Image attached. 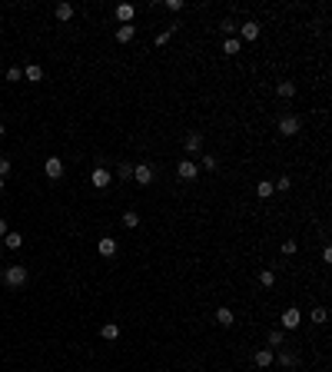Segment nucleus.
Returning a JSON list of instances; mask_svg holds the SVG:
<instances>
[{
	"label": "nucleus",
	"instance_id": "obj_3",
	"mask_svg": "<svg viewBox=\"0 0 332 372\" xmlns=\"http://www.w3.org/2000/svg\"><path fill=\"white\" fill-rule=\"evenodd\" d=\"M133 180H136L140 186H150L153 183V166L150 163H136L133 166Z\"/></svg>",
	"mask_w": 332,
	"mask_h": 372
},
{
	"label": "nucleus",
	"instance_id": "obj_32",
	"mask_svg": "<svg viewBox=\"0 0 332 372\" xmlns=\"http://www.w3.org/2000/svg\"><path fill=\"white\" fill-rule=\"evenodd\" d=\"M163 7H166V10H169V13H180V10H183V0H166V4H163Z\"/></svg>",
	"mask_w": 332,
	"mask_h": 372
},
{
	"label": "nucleus",
	"instance_id": "obj_2",
	"mask_svg": "<svg viewBox=\"0 0 332 372\" xmlns=\"http://www.w3.org/2000/svg\"><path fill=\"white\" fill-rule=\"evenodd\" d=\"M176 173H180V180H186V183H193V180L200 177V166H196V160H180V166H176Z\"/></svg>",
	"mask_w": 332,
	"mask_h": 372
},
{
	"label": "nucleus",
	"instance_id": "obj_22",
	"mask_svg": "<svg viewBox=\"0 0 332 372\" xmlns=\"http://www.w3.org/2000/svg\"><path fill=\"white\" fill-rule=\"evenodd\" d=\"M220 30L226 33V37H236L239 24H236V20H232V17H223V20H220Z\"/></svg>",
	"mask_w": 332,
	"mask_h": 372
},
{
	"label": "nucleus",
	"instance_id": "obj_16",
	"mask_svg": "<svg viewBox=\"0 0 332 372\" xmlns=\"http://www.w3.org/2000/svg\"><path fill=\"white\" fill-rule=\"evenodd\" d=\"M24 80H27V83H40V80H44V67H37V63H30V67L24 70Z\"/></svg>",
	"mask_w": 332,
	"mask_h": 372
},
{
	"label": "nucleus",
	"instance_id": "obj_4",
	"mask_svg": "<svg viewBox=\"0 0 332 372\" xmlns=\"http://www.w3.org/2000/svg\"><path fill=\"white\" fill-rule=\"evenodd\" d=\"M299 130H302L299 116H282V120H279V133H282V136H296Z\"/></svg>",
	"mask_w": 332,
	"mask_h": 372
},
{
	"label": "nucleus",
	"instance_id": "obj_11",
	"mask_svg": "<svg viewBox=\"0 0 332 372\" xmlns=\"http://www.w3.org/2000/svg\"><path fill=\"white\" fill-rule=\"evenodd\" d=\"M133 13H136V7H133V4H120V7H116L120 27H123V24H133Z\"/></svg>",
	"mask_w": 332,
	"mask_h": 372
},
{
	"label": "nucleus",
	"instance_id": "obj_36",
	"mask_svg": "<svg viewBox=\"0 0 332 372\" xmlns=\"http://www.w3.org/2000/svg\"><path fill=\"white\" fill-rule=\"evenodd\" d=\"M0 136H4V120H0Z\"/></svg>",
	"mask_w": 332,
	"mask_h": 372
},
{
	"label": "nucleus",
	"instance_id": "obj_21",
	"mask_svg": "<svg viewBox=\"0 0 332 372\" xmlns=\"http://www.w3.org/2000/svg\"><path fill=\"white\" fill-rule=\"evenodd\" d=\"M0 243H4V249H20V246H24V236H20V233H7Z\"/></svg>",
	"mask_w": 332,
	"mask_h": 372
},
{
	"label": "nucleus",
	"instance_id": "obj_29",
	"mask_svg": "<svg viewBox=\"0 0 332 372\" xmlns=\"http://www.w3.org/2000/svg\"><path fill=\"white\" fill-rule=\"evenodd\" d=\"M326 319H329L326 306H316V309H313V322H316V326H322V322H326Z\"/></svg>",
	"mask_w": 332,
	"mask_h": 372
},
{
	"label": "nucleus",
	"instance_id": "obj_34",
	"mask_svg": "<svg viewBox=\"0 0 332 372\" xmlns=\"http://www.w3.org/2000/svg\"><path fill=\"white\" fill-rule=\"evenodd\" d=\"M7 173H10V160H7V156H0V180H4Z\"/></svg>",
	"mask_w": 332,
	"mask_h": 372
},
{
	"label": "nucleus",
	"instance_id": "obj_27",
	"mask_svg": "<svg viewBox=\"0 0 332 372\" xmlns=\"http://www.w3.org/2000/svg\"><path fill=\"white\" fill-rule=\"evenodd\" d=\"M123 226L126 229H136L140 226V213H133V209H130V213H123Z\"/></svg>",
	"mask_w": 332,
	"mask_h": 372
},
{
	"label": "nucleus",
	"instance_id": "obj_23",
	"mask_svg": "<svg viewBox=\"0 0 332 372\" xmlns=\"http://www.w3.org/2000/svg\"><path fill=\"white\" fill-rule=\"evenodd\" d=\"M56 20H73V4H56Z\"/></svg>",
	"mask_w": 332,
	"mask_h": 372
},
{
	"label": "nucleus",
	"instance_id": "obj_20",
	"mask_svg": "<svg viewBox=\"0 0 332 372\" xmlns=\"http://www.w3.org/2000/svg\"><path fill=\"white\" fill-rule=\"evenodd\" d=\"M272 193H276V186H272V180H259V186H256V196H259V200H269Z\"/></svg>",
	"mask_w": 332,
	"mask_h": 372
},
{
	"label": "nucleus",
	"instance_id": "obj_14",
	"mask_svg": "<svg viewBox=\"0 0 332 372\" xmlns=\"http://www.w3.org/2000/svg\"><path fill=\"white\" fill-rule=\"evenodd\" d=\"M266 342H269V349H282L286 346V329H272V332L266 336Z\"/></svg>",
	"mask_w": 332,
	"mask_h": 372
},
{
	"label": "nucleus",
	"instance_id": "obj_17",
	"mask_svg": "<svg viewBox=\"0 0 332 372\" xmlns=\"http://www.w3.org/2000/svg\"><path fill=\"white\" fill-rule=\"evenodd\" d=\"M239 50H243V40H239V37H226V40H223V53H229V57H236Z\"/></svg>",
	"mask_w": 332,
	"mask_h": 372
},
{
	"label": "nucleus",
	"instance_id": "obj_38",
	"mask_svg": "<svg viewBox=\"0 0 332 372\" xmlns=\"http://www.w3.org/2000/svg\"><path fill=\"white\" fill-rule=\"evenodd\" d=\"M0 252H4V243H0Z\"/></svg>",
	"mask_w": 332,
	"mask_h": 372
},
{
	"label": "nucleus",
	"instance_id": "obj_28",
	"mask_svg": "<svg viewBox=\"0 0 332 372\" xmlns=\"http://www.w3.org/2000/svg\"><path fill=\"white\" fill-rule=\"evenodd\" d=\"M116 177L120 180H133V163H116Z\"/></svg>",
	"mask_w": 332,
	"mask_h": 372
},
{
	"label": "nucleus",
	"instance_id": "obj_12",
	"mask_svg": "<svg viewBox=\"0 0 332 372\" xmlns=\"http://www.w3.org/2000/svg\"><path fill=\"white\" fill-rule=\"evenodd\" d=\"M216 322H220L223 329H229L232 322H236V316H232V309H229V306H220V309H216Z\"/></svg>",
	"mask_w": 332,
	"mask_h": 372
},
{
	"label": "nucleus",
	"instance_id": "obj_35",
	"mask_svg": "<svg viewBox=\"0 0 332 372\" xmlns=\"http://www.w3.org/2000/svg\"><path fill=\"white\" fill-rule=\"evenodd\" d=\"M7 233H10V229H7V220H0V240H4Z\"/></svg>",
	"mask_w": 332,
	"mask_h": 372
},
{
	"label": "nucleus",
	"instance_id": "obj_24",
	"mask_svg": "<svg viewBox=\"0 0 332 372\" xmlns=\"http://www.w3.org/2000/svg\"><path fill=\"white\" fill-rule=\"evenodd\" d=\"M100 336H103V339H116L120 326H116V322H107V326H100Z\"/></svg>",
	"mask_w": 332,
	"mask_h": 372
},
{
	"label": "nucleus",
	"instance_id": "obj_9",
	"mask_svg": "<svg viewBox=\"0 0 332 372\" xmlns=\"http://www.w3.org/2000/svg\"><path fill=\"white\" fill-rule=\"evenodd\" d=\"M183 146H186V153H200V150H203V133L189 130L186 140H183Z\"/></svg>",
	"mask_w": 332,
	"mask_h": 372
},
{
	"label": "nucleus",
	"instance_id": "obj_33",
	"mask_svg": "<svg viewBox=\"0 0 332 372\" xmlns=\"http://www.w3.org/2000/svg\"><path fill=\"white\" fill-rule=\"evenodd\" d=\"M296 249H299V246H296V240H286V243H282V256H292Z\"/></svg>",
	"mask_w": 332,
	"mask_h": 372
},
{
	"label": "nucleus",
	"instance_id": "obj_26",
	"mask_svg": "<svg viewBox=\"0 0 332 372\" xmlns=\"http://www.w3.org/2000/svg\"><path fill=\"white\" fill-rule=\"evenodd\" d=\"M196 166H203V170H206V173H213L216 166H220V160H216V156H209V153H206V156H203V160H200V163H196Z\"/></svg>",
	"mask_w": 332,
	"mask_h": 372
},
{
	"label": "nucleus",
	"instance_id": "obj_1",
	"mask_svg": "<svg viewBox=\"0 0 332 372\" xmlns=\"http://www.w3.org/2000/svg\"><path fill=\"white\" fill-rule=\"evenodd\" d=\"M24 283H27V269H24V266H7V269H4V286L20 289Z\"/></svg>",
	"mask_w": 332,
	"mask_h": 372
},
{
	"label": "nucleus",
	"instance_id": "obj_6",
	"mask_svg": "<svg viewBox=\"0 0 332 372\" xmlns=\"http://www.w3.org/2000/svg\"><path fill=\"white\" fill-rule=\"evenodd\" d=\"M110 180H113V177H110V170H103V166H96V170L90 173V183H93L96 189H107V186H110Z\"/></svg>",
	"mask_w": 332,
	"mask_h": 372
},
{
	"label": "nucleus",
	"instance_id": "obj_31",
	"mask_svg": "<svg viewBox=\"0 0 332 372\" xmlns=\"http://www.w3.org/2000/svg\"><path fill=\"white\" fill-rule=\"evenodd\" d=\"M272 186H276V189H279V193H286V189H289V186H292V180H289V177H279V180H276V183H272Z\"/></svg>",
	"mask_w": 332,
	"mask_h": 372
},
{
	"label": "nucleus",
	"instance_id": "obj_19",
	"mask_svg": "<svg viewBox=\"0 0 332 372\" xmlns=\"http://www.w3.org/2000/svg\"><path fill=\"white\" fill-rule=\"evenodd\" d=\"M252 362H256L259 369H266V366H272V349H259L256 356H252Z\"/></svg>",
	"mask_w": 332,
	"mask_h": 372
},
{
	"label": "nucleus",
	"instance_id": "obj_10",
	"mask_svg": "<svg viewBox=\"0 0 332 372\" xmlns=\"http://www.w3.org/2000/svg\"><path fill=\"white\" fill-rule=\"evenodd\" d=\"M299 322H302V312L299 309H292V306H289V309L282 312V329H299Z\"/></svg>",
	"mask_w": 332,
	"mask_h": 372
},
{
	"label": "nucleus",
	"instance_id": "obj_30",
	"mask_svg": "<svg viewBox=\"0 0 332 372\" xmlns=\"http://www.w3.org/2000/svg\"><path fill=\"white\" fill-rule=\"evenodd\" d=\"M7 80H10V83H20V80H24V73H20V67H10V70H7Z\"/></svg>",
	"mask_w": 332,
	"mask_h": 372
},
{
	"label": "nucleus",
	"instance_id": "obj_15",
	"mask_svg": "<svg viewBox=\"0 0 332 372\" xmlns=\"http://www.w3.org/2000/svg\"><path fill=\"white\" fill-rule=\"evenodd\" d=\"M133 37H136V27H133V24H123V27H116V40H120V44H130Z\"/></svg>",
	"mask_w": 332,
	"mask_h": 372
},
{
	"label": "nucleus",
	"instance_id": "obj_13",
	"mask_svg": "<svg viewBox=\"0 0 332 372\" xmlns=\"http://www.w3.org/2000/svg\"><path fill=\"white\" fill-rule=\"evenodd\" d=\"M100 256L103 259H113V256H116V240H113V236H103V240H100Z\"/></svg>",
	"mask_w": 332,
	"mask_h": 372
},
{
	"label": "nucleus",
	"instance_id": "obj_5",
	"mask_svg": "<svg viewBox=\"0 0 332 372\" xmlns=\"http://www.w3.org/2000/svg\"><path fill=\"white\" fill-rule=\"evenodd\" d=\"M259 30H263V27L256 24V20H246V24H239V40H259Z\"/></svg>",
	"mask_w": 332,
	"mask_h": 372
},
{
	"label": "nucleus",
	"instance_id": "obj_7",
	"mask_svg": "<svg viewBox=\"0 0 332 372\" xmlns=\"http://www.w3.org/2000/svg\"><path fill=\"white\" fill-rule=\"evenodd\" d=\"M44 170H47V177H50V180H60L63 177V160L60 156H47Z\"/></svg>",
	"mask_w": 332,
	"mask_h": 372
},
{
	"label": "nucleus",
	"instance_id": "obj_25",
	"mask_svg": "<svg viewBox=\"0 0 332 372\" xmlns=\"http://www.w3.org/2000/svg\"><path fill=\"white\" fill-rule=\"evenodd\" d=\"M259 286H266V289H269V286H276V272H272V269H263V272H259Z\"/></svg>",
	"mask_w": 332,
	"mask_h": 372
},
{
	"label": "nucleus",
	"instance_id": "obj_8",
	"mask_svg": "<svg viewBox=\"0 0 332 372\" xmlns=\"http://www.w3.org/2000/svg\"><path fill=\"white\" fill-rule=\"evenodd\" d=\"M272 362H279V366L282 369H292L296 366V362H299V356H296V353H289V349H279V353H272Z\"/></svg>",
	"mask_w": 332,
	"mask_h": 372
},
{
	"label": "nucleus",
	"instance_id": "obj_18",
	"mask_svg": "<svg viewBox=\"0 0 332 372\" xmlns=\"http://www.w3.org/2000/svg\"><path fill=\"white\" fill-rule=\"evenodd\" d=\"M276 93L282 96V100H289V96H296V83L292 80H279L276 83Z\"/></svg>",
	"mask_w": 332,
	"mask_h": 372
},
{
	"label": "nucleus",
	"instance_id": "obj_37",
	"mask_svg": "<svg viewBox=\"0 0 332 372\" xmlns=\"http://www.w3.org/2000/svg\"><path fill=\"white\" fill-rule=\"evenodd\" d=\"M0 193H4V180H0Z\"/></svg>",
	"mask_w": 332,
	"mask_h": 372
}]
</instances>
